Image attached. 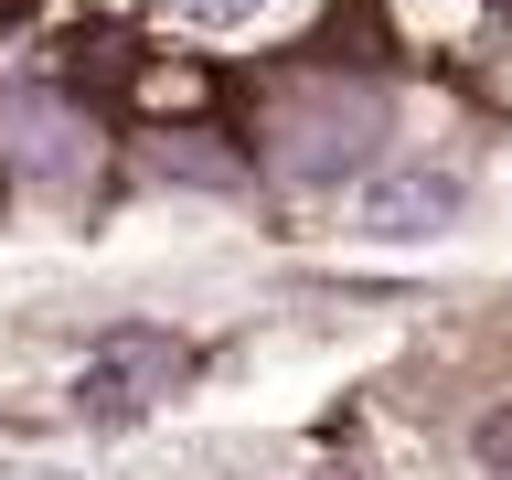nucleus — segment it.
<instances>
[{
	"instance_id": "f03ea898",
	"label": "nucleus",
	"mask_w": 512,
	"mask_h": 480,
	"mask_svg": "<svg viewBox=\"0 0 512 480\" xmlns=\"http://www.w3.org/2000/svg\"><path fill=\"white\" fill-rule=\"evenodd\" d=\"M459 214H470V182H459V171H384V182L363 192V235H374V246H427V235H448Z\"/></svg>"
},
{
	"instance_id": "39448f33",
	"label": "nucleus",
	"mask_w": 512,
	"mask_h": 480,
	"mask_svg": "<svg viewBox=\"0 0 512 480\" xmlns=\"http://www.w3.org/2000/svg\"><path fill=\"white\" fill-rule=\"evenodd\" d=\"M470 459H480L491 480H512V406H491V416L470 427Z\"/></svg>"
},
{
	"instance_id": "423d86ee",
	"label": "nucleus",
	"mask_w": 512,
	"mask_h": 480,
	"mask_svg": "<svg viewBox=\"0 0 512 480\" xmlns=\"http://www.w3.org/2000/svg\"><path fill=\"white\" fill-rule=\"evenodd\" d=\"M310 480H342V470H310Z\"/></svg>"
},
{
	"instance_id": "f257e3e1",
	"label": "nucleus",
	"mask_w": 512,
	"mask_h": 480,
	"mask_svg": "<svg viewBox=\"0 0 512 480\" xmlns=\"http://www.w3.org/2000/svg\"><path fill=\"white\" fill-rule=\"evenodd\" d=\"M171 384H182V342H160V331H118V342L86 352V374H75V416L128 427V416H150Z\"/></svg>"
},
{
	"instance_id": "20e7f679",
	"label": "nucleus",
	"mask_w": 512,
	"mask_h": 480,
	"mask_svg": "<svg viewBox=\"0 0 512 480\" xmlns=\"http://www.w3.org/2000/svg\"><path fill=\"white\" fill-rule=\"evenodd\" d=\"M171 22H192V32H246V22H267L278 0H160Z\"/></svg>"
},
{
	"instance_id": "7ed1b4c3",
	"label": "nucleus",
	"mask_w": 512,
	"mask_h": 480,
	"mask_svg": "<svg viewBox=\"0 0 512 480\" xmlns=\"http://www.w3.org/2000/svg\"><path fill=\"white\" fill-rule=\"evenodd\" d=\"M0 139H11V160H22L32 182H75V171L96 160L86 118H75V107H54V96H32V86L0 96Z\"/></svg>"
}]
</instances>
